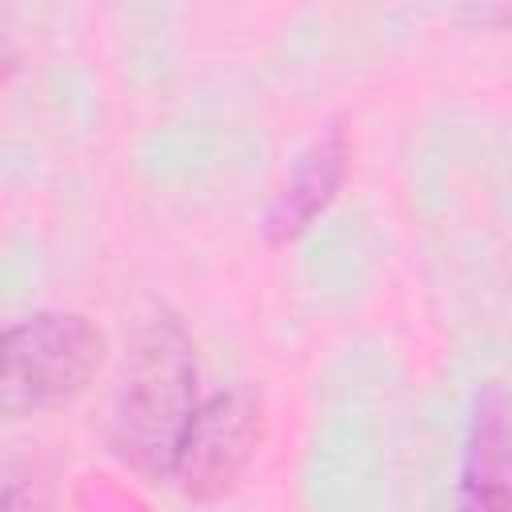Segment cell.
Returning a JSON list of instances; mask_svg holds the SVG:
<instances>
[{
    "label": "cell",
    "mask_w": 512,
    "mask_h": 512,
    "mask_svg": "<svg viewBox=\"0 0 512 512\" xmlns=\"http://www.w3.org/2000/svg\"><path fill=\"white\" fill-rule=\"evenodd\" d=\"M456 512H512V396L496 380L480 384L468 408Z\"/></svg>",
    "instance_id": "cell-4"
},
{
    "label": "cell",
    "mask_w": 512,
    "mask_h": 512,
    "mask_svg": "<svg viewBox=\"0 0 512 512\" xmlns=\"http://www.w3.org/2000/svg\"><path fill=\"white\" fill-rule=\"evenodd\" d=\"M4 512H48V480L32 468H8Z\"/></svg>",
    "instance_id": "cell-6"
},
{
    "label": "cell",
    "mask_w": 512,
    "mask_h": 512,
    "mask_svg": "<svg viewBox=\"0 0 512 512\" xmlns=\"http://www.w3.org/2000/svg\"><path fill=\"white\" fill-rule=\"evenodd\" d=\"M264 440V408L244 388H224L200 400L196 420L184 436L180 460H176V488L196 500L212 504L236 488V480L256 460V448Z\"/></svg>",
    "instance_id": "cell-3"
},
{
    "label": "cell",
    "mask_w": 512,
    "mask_h": 512,
    "mask_svg": "<svg viewBox=\"0 0 512 512\" xmlns=\"http://www.w3.org/2000/svg\"><path fill=\"white\" fill-rule=\"evenodd\" d=\"M196 408V344L176 312H156L120 372L108 420L112 456L148 484L172 480Z\"/></svg>",
    "instance_id": "cell-1"
},
{
    "label": "cell",
    "mask_w": 512,
    "mask_h": 512,
    "mask_svg": "<svg viewBox=\"0 0 512 512\" xmlns=\"http://www.w3.org/2000/svg\"><path fill=\"white\" fill-rule=\"evenodd\" d=\"M108 352L104 332L68 308H44L8 324L0 344V408L24 420L76 400Z\"/></svg>",
    "instance_id": "cell-2"
},
{
    "label": "cell",
    "mask_w": 512,
    "mask_h": 512,
    "mask_svg": "<svg viewBox=\"0 0 512 512\" xmlns=\"http://www.w3.org/2000/svg\"><path fill=\"white\" fill-rule=\"evenodd\" d=\"M348 156H352V144H348V128L340 120H332L328 128H320L308 140V148L292 164V176L280 184V192L264 208L260 232L268 244L300 240L316 224V216L328 212V204L336 200V192L348 176Z\"/></svg>",
    "instance_id": "cell-5"
}]
</instances>
